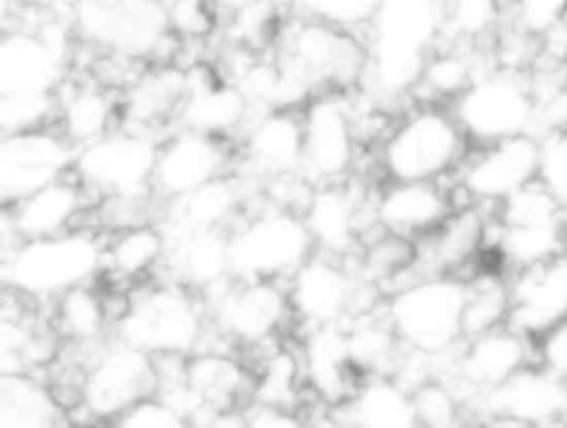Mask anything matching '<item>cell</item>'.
I'll return each mask as SVG.
<instances>
[{
    "instance_id": "37",
    "label": "cell",
    "mask_w": 567,
    "mask_h": 428,
    "mask_svg": "<svg viewBox=\"0 0 567 428\" xmlns=\"http://www.w3.org/2000/svg\"><path fill=\"white\" fill-rule=\"evenodd\" d=\"M64 419L55 390L33 373L0 375V428H51Z\"/></svg>"
},
{
    "instance_id": "7",
    "label": "cell",
    "mask_w": 567,
    "mask_h": 428,
    "mask_svg": "<svg viewBox=\"0 0 567 428\" xmlns=\"http://www.w3.org/2000/svg\"><path fill=\"white\" fill-rule=\"evenodd\" d=\"M492 208L487 248L496 255L505 273L567 251L563 231L565 208L540 180Z\"/></svg>"
},
{
    "instance_id": "29",
    "label": "cell",
    "mask_w": 567,
    "mask_h": 428,
    "mask_svg": "<svg viewBox=\"0 0 567 428\" xmlns=\"http://www.w3.org/2000/svg\"><path fill=\"white\" fill-rule=\"evenodd\" d=\"M301 217L319 253L350 257L363 233V200L357 186L343 182L315 184Z\"/></svg>"
},
{
    "instance_id": "16",
    "label": "cell",
    "mask_w": 567,
    "mask_h": 428,
    "mask_svg": "<svg viewBox=\"0 0 567 428\" xmlns=\"http://www.w3.org/2000/svg\"><path fill=\"white\" fill-rule=\"evenodd\" d=\"M71 31L53 20L7 31L0 42V93H58L71 64Z\"/></svg>"
},
{
    "instance_id": "39",
    "label": "cell",
    "mask_w": 567,
    "mask_h": 428,
    "mask_svg": "<svg viewBox=\"0 0 567 428\" xmlns=\"http://www.w3.org/2000/svg\"><path fill=\"white\" fill-rule=\"evenodd\" d=\"M53 328L75 348H93L113 330V317L104 297L91 286H75L53 299Z\"/></svg>"
},
{
    "instance_id": "46",
    "label": "cell",
    "mask_w": 567,
    "mask_h": 428,
    "mask_svg": "<svg viewBox=\"0 0 567 428\" xmlns=\"http://www.w3.org/2000/svg\"><path fill=\"white\" fill-rule=\"evenodd\" d=\"M416 255V242L385 233L368 242L359 255V273L374 286L385 282H399L412 268Z\"/></svg>"
},
{
    "instance_id": "45",
    "label": "cell",
    "mask_w": 567,
    "mask_h": 428,
    "mask_svg": "<svg viewBox=\"0 0 567 428\" xmlns=\"http://www.w3.org/2000/svg\"><path fill=\"white\" fill-rule=\"evenodd\" d=\"M228 40L252 53L266 51L277 44L284 27L281 9L277 0H248L235 13L226 18Z\"/></svg>"
},
{
    "instance_id": "54",
    "label": "cell",
    "mask_w": 567,
    "mask_h": 428,
    "mask_svg": "<svg viewBox=\"0 0 567 428\" xmlns=\"http://www.w3.org/2000/svg\"><path fill=\"white\" fill-rule=\"evenodd\" d=\"M536 361L567 381V319L536 339Z\"/></svg>"
},
{
    "instance_id": "22",
    "label": "cell",
    "mask_w": 567,
    "mask_h": 428,
    "mask_svg": "<svg viewBox=\"0 0 567 428\" xmlns=\"http://www.w3.org/2000/svg\"><path fill=\"white\" fill-rule=\"evenodd\" d=\"M567 319V251L509 273L507 326L529 339Z\"/></svg>"
},
{
    "instance_id": "35",
    "label": "cell",
    "mask_w": 567,
    "mask_h": 428,
    "mask_svg": "<svg viewBox=\"0 0 567 428\" xmlns=\"http://www.w3.org/2000/svg\"><path fill=\"white\" fill-rule=\"evenodd\" d=\"M246 200L244 177L219 175L184 197L168 202L164 228L166 231H204L230 228L237 222Z\"/></svg>"
},
{
    "instance_id": "47",
    "label": "cell",
    "mask_w": 567,
    "mask_h": 428,
    "mask_svg": "<svg viewBox=\"0 0 567 428\" xmlns=\"http://www.w3.org/2000/svg\"><path fill=\"white\" fill-rule=\"evenodd\" d=\"M58 93H0V126L4 133L53 126Z\"/></svg>"
},
{
    "instance_id": "23",
    "label": "cell",
    "mask_w": 567,
    "mask_h": 428,
    "mask_svg": "<svg viewBox=\"0 0 567 428\" xmlns=\"http://www.w3.org/2000/svg\"><path fill=\"white\" fill-rule=\"evenodd\" d=\"M230 149L226 140L206 133L177 129L159 144L153 193L164 204L188 195L197 186L226 175Z\"/></svg>"
},
{
    "instance_id": "13",
    "label": "cell",
    "mask_w": 567,
    "mask_h": 428,
    "mask_svg": "<svg viewBox=\"0 0 567 428\" xmlns=\"http://www.w3.org/2000/svg\"><path fill=\"white\" fill-rule=\"evenodd\" d=\"M292 315L308 326L348 324L352 317L372 310L377 291L346 257L315 251L286 284Z\"/></svg>"
},
{
    "instance_id": "15",
    "label": "cell",
    "mask_w": 567,
    "mask_h": 428,
    "mask_svg": "<svg viewBox=\"0 0 567 428\" xmlns=\"http://www.w3.org/2000/svg\"><path fill=\"white\" fill-rule=\"evenodd\" d=\"M540 173V137L534 133L472 146L456 169V191L467 204L496 206L536 182Z\"/></svg>"
},
{
    "instance_id": "27",
    "label": "cell",
    "mask_w": 567,
    "mask_h": 428,
    "mask_svg": "<svg viewBox=\"0 0 567 428\" xmlns=\"http://www.w3.org/2000/svg\"><path fill=\"white\" fill-rule=\"evenodd\" d=\"M91 204V193L73 173H66L38 191L4 206L2 226L16 240L60 235L78 226Z\"/></svg>"
},
{
    "instance_id": "36",
    "label": "cell",
    "mask_w": 567,
    "mask_h": 428,
    "mask_svg": "<svg viewBox=\"0 0 567 428\" xmlns=\"http://www.w3.org/2000/svg\"><path fill=\"white\" fill-rule=\"evenodd\" d=\"M168 240L162 224L144 222L115 231L104 244V271L113 282L140 284L166 259Z\"/></svg>"
},
{
    "instance_id": "3",
    "label": "cell",
    "mask_w": 567,
    "mask_h": 428,
    "mask_svg": "<svg viewBox=\"0 0 567 428\" xmlns=\"http://www.w3.org/2000/svg\"><path fill=\"white\" fill-rule=\"evenodd\" d=\"M104 240L89 228L18 240L2 248V282L27 299H55L104 271Z\"/></svg>"
},
{
    "instance_id": "44",
    "label": "cell",
    "mask_w": 567,
    "mask_h": 428,
    "mask_svg": "<svg viewBox=\"0 0 567 428\" xmlns=\"http://www.w3.org/2000/svg\"><path fill=\"white\" fill-rule=\"evenodd\" d=\"M303 384L306 379L301 370L299 350L292 353L288 348H277L264 359L261 370L255 375L252 401L295 410V406L299 404Z\"/></svg>"
},
{
    "instance_id": "32",
    "label": "cell",
    "mask_w": 567,
    "mask_h": 428,
    "mask_svg": "<svg viewBox=\"0 0 567 428\" xmlns=\"http://www.w3.org/2000/svg\"><path fill=\"white\" fill-rule=\"evenodd\" d=\"M332 424L357 428H414V397L392 375L363 377L348 399L332 406Z\"/></svg>"
},
{
    "instance_id": "49",
    "label": "cell",
    "mask_w": 567,
    "mask_h": 428,
    "mask_svg": "<svg viewBox=\"0 0 567 428\" xmlns=\"http://www.w3.org/2000/svg\"><path fill=\"white\" fill-rule=\"evenodd\" d=\"M505 24L545 40L567 22V0H503Z\"/></svg>"
},
{
    "instance_id": "33",
    "label": "cell",
    "mask_w": 567,
    "mask_h": 428,
    "mask_svg": "<svg viewBox=\"0 0 567 428\" xmlns=\"http://www.w3.org/2000/svg\"><path fill=\"white\" fill-rule=\"evenodd\" d=\"M120 120V95L100 80L62 84L58 91L55 129L75 146H84L109 131Z\"/></svg>"
},
{
    "instance_id": "1",
    "label": "cell",
    "mask_w": 567,
    "mask_h": 428,
    "mask_svg": "<svg viewBox=\"0 0 567 428\" xmlns=\"http://www.w3.org/2000/svg\"><path fill=\"white\" fill-rule=\"evenodd\" d=\"M445 0H381L363 29V82L381 98L414 91L432 51L443 42Z\"/></svg>"
},
{
    "instance_id": "5",
    "label": "cell",
    "mask_w": 567,
    "mask_h": 428,
    "mask_svg": "<svg viewBox=\"0 0 567 428\" xmlns=\"http://www.w3.org/2000/svg\"><path fill=\"white\" fill-rule=\"evenodd\" d=\"M470 149L450 106L423 104L385 133L379 166L388 180H443L456 173Z\"/></svg>"
},
{
    "instance_id": "25",
    "label": "cell",
    "mask_w": 567,
    "mask_h": 428,
    "mask_svg": "<svg viewBox=\"0 0 567 428\" xmlns=\"http://www.w3.org/2000/svg\"><path fill=\"white\" fill-rule=\"evenodd\" d=\"M456 208V193L443 186V180H388L370 215L379 231L416 242L436 231Z\"/></svg>"
},
{
    "instance_id": "26",
    "label": "cell",
    "mask_w": 567,
    "mask_h": 428,
    "mask_svg": "<svg viewBox=\"0 0 567 428\" xmlns=\"http://www.w3.org/2000/svg\"><path fill=\"white\" fill-rule=\"evenodd\" d=\"M483 204L458 206L436 231L416 240L410 279L425 275H461L487 248V224Z\"/></svg>"
},
{
    "instance_id": "51",
    "label": "cell",
    "mask_w": 567,
    "mask_h": 428,
    "mask_svg": "<svg viewBox=\"0 0 567 428\" xmlns=\"http://www.w3.org/2000/svg\"><path fill=\"white\" fill-rule=\"evenodd\" d=\"M171 31L179 40L197 42L210 35L217 27L219 13L213 0H166Z\"/></svg>"
},
{
    "instance_id": "24",
    "label": "cell",
    "mask_w": 567,
    "mask_h": 428,
    "mask_svg": "<svg viewBox=\"0 0 567 428\" xmlns=\"http://www.w3.org/2000/svg\"><path fill=\"white\" fill-rule=\"evenodd\" d=\"M255 377L228 353L197 350L184 359V404L190 426H210L221 410L252 401Z\"/></svg>"
},
{
    "instance_id": "6",
    "label": "cell",
    "mask_w": 567,
    "mask_h": 428,
    "mask_svg": "<svg viewBox=\"0 0 567 428\" xmlns=\"http://www.w3.org/2000/svg\"><path fill=\"white\" fill-rule=\"evenodd\" d=\"M71 29L84 44L135 62L182 42L171 31L166 0H71Z\"/></svg>"
},
{
    "instance_id": "43",
    "label": "cell",
    "mask_w": 567,
    "mask_h": 428,
    "mask_svg": "<svg viewBox=\"0 0 567 428\" xmlns=\"http://www.w3.org/2000/svg\"><path fill=\"white\" fill-rule=\"evenodd\" d=\"M505 27L503 0H445V44L485 47L496 44Z\"/></svg>"
},
{
    "instance_id": "34",
    "label": "cell",
    "mask_w": 567,
    "mask_h": 428,
    "mask_svg": "<svg viewBox=\"0 0 567 428\" xmlns=\"http://www.w3.org/2000/svg\"><path fill=\"white\" fill-rule=\"evenodd\" d=\"M186 93V71L159 64L124 86L120 95V122L124 126L159 133V126L175 120L179 102Z\"/></svg>"
},
{
    "instance_id": "12",
    "label": "cell",
    "mask_w": 567,
    "mask_h": 428,
    "mask_svg": "<svg viewBox=\"0 0 567 428\" xmlns=\"http://www.w3.org/2000/svg\"><path fill=\"white\" fill-rule=\"evenodd\" d=\"M157 384V357L113 335L91 348L80 373L78 406L89 419L113 424L133 404L155 395Z\"/></svg>"
},
{
    "instance_id": "10",
    "label": "cell",
    "mask_w": 567,
    "mask_h": 428,
    "mask_svg": "<svg viewBox=\"0 0 567 428\" xmlns=\"http://www.w3.org/2000/svg\"><path fill=\"white\" fill-rule=\"evenodd\" d=\"M472 146L534 133L538 104L529 73L489 69L450 104Z\"/></svg>"
},
{
    "instance_id": "14",
    "label": "cell",
    "mask_w": 567,
    "mask_h": 428,
    "mask_svg": "<svg viewBox=\"0 0 567 428\" xmlns=\"http://www.w3.org/2000/svg\"><path fill=\"white\" fill-rule=\"evenodd\" d=\"M208 324L239 346H264L295 317L288 288L268 279H235L204 295Z\"/></svg>"
},
{
    "instance_id": "50",
    "label": "cell",
    "mask_w": 567,
    "mask_h": 428,
    "mask_svg": "<svg viewBox=\"0 0 567 428\" xmlns=\"http://www.w3.org/2000/svg\"><path fill=\"white\" fill-rule=\"evenodd\" d=\"M295 16L363 31L381 0H286Z\"/></svg>"
},
{
    "instance_id": "17",
    "label": "cell",
    "mask_w": 567,
    "mask_h": 428,
    "mask_svg": "<svg viewBox=\"0 0 567 428\" xmlns=\"http://www.w3.org/2000/svg\"><path fill=\"white\" fill-rule=\"evenodd\" d=\"M536 361V342L503 324L463 339L447 366V379L465 408Z\"/></svg>"
},
{
    "instance_id": "55",
    "label": "cell",
    "mask_w": 567,
    "mask_h": 428,
    "mask_svg": "<svg viewBox=\"0 0 567 428\" xmlns=\"http://www.w3.org/2000/svg\"><path fill=\"white\" fill-rule=\"evenodd\" d=\"M246 421L250 428H297L301 417L295 410H286L270 404L250 401L246 406Z\"/></svg>"
},
{
    "instance_id": "31",
    "label": "cell",
    "mask_w": 567,
    "mask_h": 428,
    "mask_svg": "<svg viewBox=\"0 0 567 428\" xmlns=\"http://www.w3.org/2000/svg\"><path fill=\"white\" fill-rule=\"evenodd\" d=\"M164 228V226H162ZM168 251L164 264L175 282L193 288L202 297L233 277L230 231H166Z\"/></svg>"
},
{
    "instance_id": "52",
    "label": "cell",
    "mask_w": 567,
    "mask_h": 428,
    "mask_svg": "<svg viewBox=\"0 0 567 428\" xmlns=\"http://www.w3.org/2000/svg\"><path fill=\"white\" fill-rule=\"evenodd\" d=\"M111 426L120 428H184L190 426L184 412L162 395H148L124 410Z\"/></svg>"
},
{
    "instance_id": "48",
    "label": "cell",
    "mask_w": 567,
    "mask_h": 428,
    "mask_svg": "<svg viewBox=\"0 0 567 428\" xmlns=\"http://www.w3.org/2000/svg\"><path fill=\"white\" fill-rule=\"evenodd\" d=\"M419 426L454 428L463 421V401L450 381L434 377L412 390Z\"/></svg>"
},
{
    "instance_id": "4",
    "label": "cell",
    "mask_w": 567,
    "mask_h": 428,
    "mask_svg": "<svg viewBox=\"0 0 567 428\" xmlns=\"http://www.w3.org/2000/svg\"><path fill=\"white\" fill-rule=\"evenodd\" d=\"M467 282L458 275H425L396 284L381 310L405 348L450 355L463 339Z\"/></svg>"
},
{
    "instance_id": "56",
    "label": "cell",
    "mask_w": 567,
    "mask_h": 428,
    "mask_svg": "<svg viewBox=\"0 0 567 428\" xmlns=\"http://www.w3.org/2000/svg\"><path fill=\"white\" fill-rule=\"evenodd\" d=\"M563 231H565V244H567V211H565V222H563Z\"/></svg>"
},
{
    "instance_id": "18",
    "label": "cell",
    "mask_w": 567,
    "mask_h": 428,
    "mask_svg": "<svg viewBox=\"0 0 567 428\" xmlns=\"http://www.w3.org/2000/svg\"><path fill=\"white\" fill-rule=\"evenodd\" d=\"M301 175L312 184L343 182L357 162V122L343 93L312 95L301 109Z\"/></svg>"
},
{
    "instance_id": "8",
    "label": "cell",
    "mask_w": 567,
    "mask_h": 428,
    "mask_svg": "<svg viewBox=\"0 0 567 428\" xmlns=\"http://www.w3.org/2000/svg\"><path fill=\"white\" fill-rule=\"evenodd\" d=\"M357 33L295 16L279 31L275 58L292 67L315 93H343L363 82L368 71L365 40Z\"/></svg>"
},
{
    "instance_id": "2",
    "label": "cell",
    "mask_w": 567,
    "mask_h": 428,
    "mask_svg": "<svg viewBox=\"0 0 567 428\" xmlns=\"http://www.w3.org/2000/svg\"><path fill=\"white\" fill-rule=\"evenodd\" d=\"M210 324L204 297L171 279L137 286L122 302L113 335L153 357H188L206 339Z\"/></svg>"
},
{
    "instance_id": "9",
    "label": "cell",
    "mask_w": 567,
    "mask_h": 428,
    "mask_svg": "<svg viewBox=\"0 0 567 428\" xmlns=\"http://www.w3.org/2000/svg\"><path fill=\"white\" fill-rule=\"evenodd\" d=\"M228 231L235 279L288 282L317 251L301 213L272 202Z\"/></svg>"
},
{
    "instance_id": "19",
    "label": "cell",
    "mask_w": 567,
    "mask_h": 428,
    "mask_svg": "<svg viewBox=\"0 0 567 428\" xmlns=\"http://www.w3.org/2000/svg\"><path fill=\"white\" fill-rule=\"evenodd\" d=\"M474 408L489 426H567V381L532 361L478 397Z\"/></svg>"
},
{
    "instance_id": "21",
    "label": "cell",
    "mask_w": 567,
    "mask_h": 428,
    "mask_svg": "<svg viewBox=\"0 0 567 428\" xmlns=\"http://www.w3.org/2000/svg\"><path fill=\"white\" fill-rule=\"evenodd\" d=\"M186 71V93L175 113L177 129L228 140L244 133L259 113L244 89L233 80H221L213 69L195 62Z\"/></svg>"
},
{
    "instance_id": "38",
    "label": "cell",
    "mask_w": 567,
    "mask_h": 428,
    "mask_svg": "<svg viewBox=\"0 0 567 428\" xmlns=\"http://www.w3.org/2000/svg\"><path fill=\"white\" fill-rule=\"evenodd\" d=\"M483 47H465V44H441L427 58L419 84L414 86L427 104H450L456 95H461L481 73L489 71L481 62Z\"/></svg>"
},
{
    "instance_id": "11",
    "label": "cell",
    "mask_w": 567,
    "mask_h": 428,
    "mask_svg": "<svg viewBox=\"0 0 567 428\" xmlns=\"http://www.w3.org/2000/svg\"><path fill=\"white\" fill-rule=\"evenodd\" d=\"M162 140L159 133L120 124L80 146L71 173L97 200L155 195L153 175Z\"/></svg>"
},
{
    "instance_id": "30",
    "label": "cell",
    "mask_w": 567,
    "mask_h": 428,
    "mask_svg": "<svg viewBox=\"0 0 567 428\" xmlns=\"http://www.w3.org/2000/svg\"><path fill=\"white\" fill-rule=\"evenodd\" d=\"M299 359L306 386L330 406L348 399L363 379L350 359L343 324L308 326L299 342Z\"/></svg>"
},
{
    "instance_id": "20",
    "label": "cell",
    "mask_w": 567,
    "mask_h": 428,
    "mask_svg": "<svg viewBox=\"0 0 567 428\" xmlns=\"http://www.w3.org/2000/svg\"><path fill=\"white\" fill-rule=\"evenodd\" d=\"M75 146L53 126L4 133L0 142L2 206L71 173Z\"/></svg>"
},
{
    "instance_id": "28",
    "label": "cell",
    "mask_w": 567,
    "mask_h": 428,
    "mask_svg": "<svg viewBox=\"0 0 567 428\" xmlns=\"http://www.w3.org/2000/svg\"><path fill=\"white\" fill-rule=\"evenodd\" d=\"M244 162L248 175L279 177L301 173L303 164V122L301 111L277 109L259 111L241 133Z\"/></svg>"
},
{
    "instance_id": "53",
    "label": "cell",
    "mask_w": 567,
    "mask_h": 428,
    "mask_svg": "<svg viewBox=\"0 0 567 428\" xmlns=\"http://www.w3.org/2000/svg\"><path fill=\"white\" fill-rule=\"evenodd\" d=\"M538 180L567 211V131H558L540 137Z\"/></svg>"
},
{
    "instance_id": "40",
    "label": "cell",
    "mask_w": 567,
    "mask_h": 428,
    "mask_svg": "<svg viewBox=\"0 0 567 428\" xmlns=\"http://www.w3.org/2000/svg\"><path fill=\"white\" fill-rule=\"evenodd\" d=\"M350 359L361 377L394 375L403 355V344L385 319L383 310L377 317L365 310L346 324Z\"/></svg>"
},
{
    "instance_id": "41",
    "label": "cell",
    "mask_w": 567,
    "mask_h": 428,
    "mask_svg": "<svg viewBox=\"0 0 567 428\" xmlns=\"http://www.w3.org/2000/svg\"><path fill=\"white\" fill-rule=\"evenodd\" d=\"M60 335L42 330L22 315H2L0 322V368L2 373H33L55 357Z\"/></svg>"
},
{
    "instance_id": "42",
    "label": "cell",
    "mask_w": 567,
    "mask_h": 428,
    "mask_svg": "<svg viewBox=\"0 0 567 428\" xmlns=\"http://www.w3.org/2000/svg\"><path fill=\"white\" fill-rule=\"evenodd\" d=\"M467 282L463 333L465 339L507 324L509 315V273L503 268H478Z\"/></svg>"
}]
</instances>
